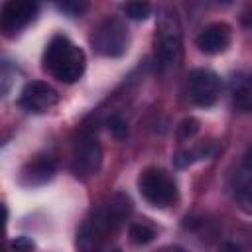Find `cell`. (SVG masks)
I'll return each instance as SVG.
<instances>
[{
	"label": "cell",
	"instance_id": "4fadbf2b",
	"mask_svg": "<svg viewBox=\"0 0 252 252\" xmlns=\"http://www.w3.org/2000/svg\"><path fill=\"white\" fill-rule=\"evenodd\" d=\"M230 98L234 108L242 112L252 110V75L246 73L234 75V79L230 81Z\"/></svg>",
	"mask_w": 252,
	"mask_h": 252
},
{
	"label": "cell",
	"instance_id": "7402d4cb",
	"mask_svg": "<svg viewBox=\"0 0 252 252\" xmlns=\"http://www.w3.org/2000/svg\"><path fill=\"white\" fill-rule=\"evenodd\" d=\"M156 252H187L185 248H181V246H163V248H159V250H156Z\"/></svg>",
	"mask_w": 252,
	"mask_h": 252
},
{
	"label": "cell",
	"instance_id": "ffe728a7",
	"mask_svg": "<svg viewBox=\"0 0 252 252\" xmlns=\"http://www.w3.org/2000/svg\"><path fill=\"white\" fill-rule=\"evenodd\" d=\"M33 240L30 238V236H16L14 240H12V250L14 252H32L33 250Z\"/></svg>",
	"mask_w": 252,
	"mask_h": 252
},
{
	"label": "cell",
	"instance_id": "2e32d148",
	"mask_svg": "<svg viewBox=\"0 0 252 252\" xmlns=\"http://www.w3.org/2000/svg\"><path fill=\"white\" fill-rule=\"evenodd\" d=\"M122 12L130 20H146L152 14V4L150 2H126L122 4Z\"/></svg>",
	"mask_w": 252,
	"mask_h": 252
},
{
	"label": "cell",
	"instance_id": "d6986e66",
	"mask_svg": "<svg viewBox=\"0 0 252 252\" xmlns=\"http://www.w3.org/2000/svg\"><path fill=\"white\" fill-rule=\"evenodd\" d=\"M87 8H89V2H85V0H65V2H57V10H61L63 14L71 16V18L81 16L83 12H87Z\"/></svg>",
	"mask_w": 252,
	"mask_h": 252
},
{
	"label": "cell",
	"instance_id": "7a4b0ae2",
	"mask_svg": "<svg viewBox=\"0 0 252 252\" xmlns=\"http://www.w3.org/2000/svg\"><path fill=\"white\" fill-rule=\"evenodd\" d=\"M41 63L43 69L55 79L63 83H75L85 73L87 57L85 51L79 45H75L67 35L57 33L45 45Z\"/></svg>",
	"mask_w": 252,
	"mask_h": 252
},
{
	"label": "cell",
	"instance_id": "7c38bea8",
	"mask_svg": "<svg viewBox=\"0 0 252 252\" xmlns=\"http://www.w3.org/2000/svg\"><path fill=\"white\" fill-rule=\"evenodd\" d=\"M197 47L207 53V55H217L222 53L230 45V26L224 22H215L209 24L207 28L201 30V33L195 39Z\"/></svg>",
	"mask_w": 252,
	"mask_h": 252
},
{
	"label": "cell",
	"instance_id": "3957f363",
	"mask_svg": "<svg viewBox=\"0 0 252 252\" xmlns=\"http://www.w3.org/2000/svg\"><path fill=\"white\" fill-rule=\"evenodd\" d=\"M154 53L161 69H171L181 61L183 53V30L181 22L171 8H161L158 12Z\"/></svg>",
	"mask_w": 252,
	"mask_h": 252
},
{
	"label": "cell",
	"instance_id": "44dd1931",
	"mask_svg": "<svg viewBox=\"0 0 252 252\" xmlns=\"http://www.w3.org/2000/svg\"><path fill=\"white\" fill-rule=\"evenodd\" d=\"M219 252H244V250L238 244H234V242H222L220 248H219Z\"/></svg>",
	"mask_w": 252,
	"mask_h": 252
},
{
	"label": "cell",
	"instance_id": "8992f818",
	"mask_svg": "<svg viewBox=\"0 0 252 252\" xmlns=\"http://www.w3.org/2000/svg\"><path fill=\"white\" fill-rule=\"evenodd\" d=\"M102 148L93 130H81L71 150V171L77 179H89L100 171Z\"/></svg>",
	"mask_w": 252,
	"mask_h": 252
},
{
	"label": "cell",
	"instance_id": "277c9868",
	"mask_svg": "<svg viewBox=\"0 0 252 252\" xmlns=\"http://www.w3.org/2000/svg\"><path fill=\"white\" fill-rule=\"evenodd\" d=\"M138 189L140 195L158 209H165L177 203L179 199V191H177V183L173 179V175L169 171H165L163 167H146L140 177H138Z\"/></svg>",
	"mask_w": 252,
	"mask_h": 252
},
{
	"label": "cell",
	"instance_id": "e0dca14e",
	"mask_svg": "<svg viewBox=\"0 0 252 252\" xmlns=\"http://www.w3.org/2000/svg\"><path fill=\"white\" fill-rule=\"evenodd\" d=\"M106 126H108L110 134L114 138H118V140H122V138L128 136V120L122 114H110L106 118Z\"/></svg>",
	"mask_w": 252,
	"mask_h": 252
},
{
	"label": "cell",
	"instance_id": "9a60e30c",
	"mask_svg": "<svg viewBox=\"0 0 252 252\" xmlns=\"http://www.w3.org/2000/svg\"><path fill=\"white\" fill-rule=\"evenodd\" d=\"M128 236H130V240H132L134 244L146 246V244H150V242L158 236V228H156L148 219H142V220H136V222L130 224Z\"/></svg>",
	"mask_w": 252,
	"mask_h": 252
},
{
	"label": "cell",
	"instance_id": "5bb4252c",
	"mask_svg": "<svg viewBox=\"0 0 252 252\" xmlns=\"http://www.w3.org/2000/svg\"><path fill=\"white\" fill-rule=\"evenodd\" d=\"M217 150H219V148H217L215 142H205V144H199V146H195V148H191V150H181V152H177V154L173 156V165L179 167V169L189 167V165L195 163V161L213 158V156L217 154Z\"/></svg>",
	"mask_w": 252,
	"mask_h": 252
},
{
	"label": "cell",
	"instance_id": "6da1fadb",
	"mask_svg": "<svg viewBox=\"0 0 252 252\" xmlns=\"http://www.w3.org/2000/svg\"><path fill=\"white\" fill-rule=\"evenodd\" d=\"M132 213V203L124 193L110 195L102 205H98L91 217L83 222L79 230V248L81 252H98L102 244L116 234L124 220Z\"/></svg>",
	"mask_w": 252,
	"mask_h": 252
},
{
	"label": "cell",
	"instance_id": "9c48e42d",
	"mask_svg": "<svg viewBox=\"0 0 252 252\" xmlns=\"http://www.w3.org/2000/svg\"><path fill=\"white\" fill-rule=\"evenodd\" d=\"M39 12V4L35 2H18L10 0L2 4L0 10V28L6 35H12L20 30H24Z\"/></svg>",
	"mask_w": 252,
	"mask_h": 252
},
{
	"label": "cell",
	"instance_id": "30bf717a",
	"mask_svg": "<svg viewBox=\"0 0 252 252\" xmlns=\"http://www.w3.org/2000/svg\"><path fill=\"white\" fill-rule=\"evenodd\" d=\"M57 173V161L55 158L47 156V154H39L33 156L20 171V183L24 187H39L45 185L47 181H51Z\"/></svg>",
	"mask_w": 252,
	"mask_h": 252
},
{
	"label": "cell",
	"instance_id": "8fae6325",
	"mask_svg": "<svg viewBox=\"0 0 252 252\" xmlns=\"http://www.w3.org/2000/svg\"><path fill=\"white\" fill-rule=\"evenodd\" d=\"M232 195L236 205L246 215H252V152L244 156L242 163L232 175Z\"/></svg>",
	"mask_w": 252,
	"mask_h": 252
},
{
	"label": "cell",
	"instance_id": "ba28073f",
	"mask_svg": "<svg viewBox=\"0 0 252 252\" xmlns=\"http://www.w3.org/2000/svg\"><path fill=\"white\" fill-rule=\"evenodd\" d=\"M59 102V93L45 81H30L24 85L18 104L30 114H45Z\"/></svg>",
	"mask_w": 252,
	"mask_h": 252
},
{
	"label": "cell",
	"instance_id": "5b68a950",
	"mask_svg": "<svg viewBox=\"0 0 252 252\" xmlns=\"http://www.w3.org/2000/svg\"><path fill=\"white\" fill-rule=\"evenodd\" d=\"M128 28L118 16H106L93 28L91 45L102 57H122L128 51Z\"/></svg>",
	"mask_w": 252,
	"mask_h": 252
},
{
	"label": "cell",
	"instance_id": "52a82bcc",
	"mask_svg": "<svg viewBox=\"0 0 252 252\" xmlns=\"http://www.w3.org/2000/svg\"><path fill=\"white\" fill-rule=\"evenodd\" d=\"M187 93L197 106L209 108L219 100L220 79L211 69H193L187 75Z\"/></svg>",
	"mask_w": 252,
	"mask_h": 252
},
{
	"label": "cell",
	"instance_id": "ac0fdd59",
	"mask_svg": "<svg viewBox=\"0 0 252 252\" xmlns=\"http://www.w3.org/2000/svg\"><path fill=\"white\" fill-rule=\"evenodd\" d=\"M197 132H199V120L193 118V116L183 118V120L177 124V130H175V134H177L179 140H191Z\"/></svg>",
	"mask_w": 252,
	"mask_h": 252
}]
</instances>
